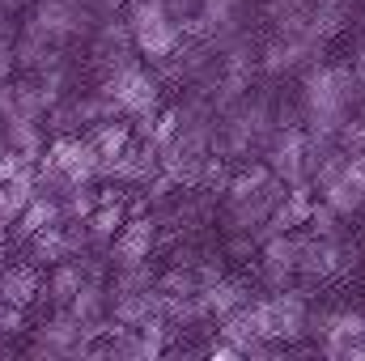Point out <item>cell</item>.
<instances>
[{
  "instance_id": "cell-1",
  "label": "cell",
  "mask_w": 365,
  "mask_h": 361,
  "mask_svg": "<svg viewBox=\"0 0 365 361\" xmlns=\"http://www.w3.org/2000/svg\"><path fill=\"white\" fill-rule=\"evenodd\" d=\"M361 102V81L353 64H310L302 77V123L314 136L340 141L344 123Z\"/></svg>"
},
{
  "instance_id": "cell-2",
  "label": "cell",
  "mask_w": 365,
  "mask_h": 361,
  "mask_svg": "<svg viewBox=\"0 0 365 361\" xmlns=\"http://www.w3.org/2000/svg\"><path fill=\"white\" fill-rule=\"evenodd\" d=\"M132 43L149 64H166L182 47V21L170 13L166 0H128Z\"/></svg>"
},
{
  "instance_id": "cell-3",
  "label": "cell",
  "mask_w": 365,
  "mask_h": 361,
  "mask_svg": "<svg viewBox=\"0 0 365 361\" xmlns=\"http://www.w3.org/2000/svg\"><path fill=\"white\" fill-rule=\"evenodd\" d=\"M140 60H145V56L115 60V64H106V77H102V93H106V98L115 102V111L128 115V119L162 111V81H158Z\"/></svg>"
},
{
  "instance_id": "cell-4",
  "label": "cell",
  "mask_w": 365,
  "mask_h": 361,
  "mask_svg": "<svg viewBox=\"0 0 365 361\" xmlns=\"http://www.w3.org/2000/svg\"><path fill=\"white\" fill-rule=\"evenodd\" d=\"M255 306H259L264 340H272V345H293V340L306 336V323H310L306 293H297V289H272V293L259 298Z\"/></svg>"
},
{
  "instance_id": "cell-5",
  "label": "cell",
  "mask_w": 365,
  "mask_h": 361,
  "mask_svg": "<svg viewBox=\"0 0 365 361\" xmlns=\"http://www.w3.org/2000/svg\"><path fill=\"white\" fill-rule=\"evenodd\" d=\"M93 17H102V13L93 9V0H34L26 26H34L38 34H47L51 43L64 47V43H73L77 34L90 30Z\"/></svg>"
},
{
  "instance_id": "cell-6",
  "label": "cell",
  "mask_w": 365,
  "mask_h": 361,
  "mask_svg": "<svg viewBox=\"0 0 365 361\" xmlns=\"http://www.w3.org/2000/svg\"><path fill=\"white\" fill-rule=\"evenodd\" d=\"M64 179L73 183V187H81V183H98L102 179V158H98V149L90 145V136H77V132H60L51 145H47V153H43Z\"/></svg>"
},
{
  "instance_id": "cell-7",
  "label": "cell",
  "mask_w": 365,
  "mask_h": 361,
  "mask_svg": "<svg viewBox=\"0 0 365 361\" xmlns=\"http://www.w3.org/2000/svg\"><path fill=\"white\" fill-rule=\"evenodd\" d=\"M268 166H272V175L280 183H306L310 179V149H306V123L297 128V123H280L272 132V141H268V158H264Z\"/></svg>"
},
{
  "instance_id": "cell-8",
  "label": "cell",
  "mask_w": 365,
  "mask_h": 361,
  "mask_svg": "<svg viewBox=\"0 0 365 361\" xmlns=\"http://www.w3.org/2000/svg\"><path fill=\"white\" fill-rule=\"evenodd\" d=\"M259 264H264V280L272 289H293V280L302 276V234H272L259 243Z\"/></svg>"
},
{
  "instance_id": "cell-9",
  "label": "cell",
  "mask_w": 365,
  "mask_h": 361,
  "mask_svg": "<svg viewBox=\"0 0 365 361\" xmlns=\"http://www.w3.org/2000/svg\"><path fill=\"white\" fill-rule=\"evenodd\" d=\"M153 247H158V217L136 213V217L123 221V230H119L115 243L106 247V260H110V268L140 264V260H153Z\"/></svg>"
},
{
  "instance_id": "cell-10",
  "label": "cell",
  "mask_w": 365,
  "mask_h": 361,
  "mask_svg": "<svg viewBox=\"0 0 365 361\" xmlns=\"http://www.w3.org/2000/svg\"><path fill=\"white\" fill-rule=\"evenodd\" d=\"M349 268V247L344 238H327V234H302V280H331Z\"/></svg>"
},
{
  "instance_id": "cell-11",
  "label": "cell",
  "mask_w": 365,
  "mask_h": 361,
  "mask_svg": "<svg viewBox=\"0 0 365 361\" xmlns=\"http://www.w3.org/2000/svg\"><path fill=\"white\" fill-rule=\"evenodd\" d=\"M51 115L43 90L34 86V77H21V81H0V123H43Z\"/></svg>"
},
{
  "instance_id": "cell-12",
  "label": "cell",
  "mask_w": 365,
  "mask_h": 361,
  "mask_svg": "<svg viewBox=\"0 0 365 361\" xmlns=\"http://www.w3.org/2000/svg\"><path fill=\"white\" fill-rule=\"evenodd\" d=\"M77 345H81V319L73 310H56L51 319L34 327L30 353L34 357H77Z\"/></svg>"
},
{
  "instance_id": "cell-13",
  "label": "cell",
  "mask_w": 365,
  "mask_h": 361,
  "mask_svg": "<svg viewBox=\"0 0 365 361\" xmlns=\"http://www.w3.org/2000/svg\"><path fill=\"white\" fill-rule=\"evenodd\" d=\"M86 276H90V268H86L81 260H60V264H51L47 280H43V298H47V306L68 310V302L77 298V289L86 285Z\"/></svg>"
},
{
  "instance_id": "cell-14",
  "label": "cell",
  "mask_w": 365,
  "mask_h": 361,
  "mask_svg": "<svg viewBox=\"0 0 365 361\" xmlns=\"http://www.w3.org/2000/svg\"><path fill=\"white\" fill-rule=\"evenodd\" d=\"M200 298H204V310H208V319H225V315H234L238 306H247L251 302V289L238 280V276H221V280H212V285H204L200 289Z\"/></svg>"
},
{
  "instance_id": "cell-15",
  "label": "cell",
  "mask_w": 365,
  "mask_h": 361,
  "mask_svg": "<svg viewBox=\"0 0 365 361\" xmlns=\"http://www.w3.org/2000/svg\"><path fill=\"white\" fill-rule=\"evenodd\" d=\"M43 298V276L34 264H17V268H0V302L13 306H34Z\"/></svg>"
},
{
  "instance_id": "cell-16",
  "label": "cell",
  "mask_w": 365,
  "mask_h": 361,
  "mask_svg": "<svg viewBox=\"0 0 365 361\" xmlns=\"http://www.w3.org/2000/svg\"><path fill=\"white\" fill-rule=\"evenodd\" d=\"M51 225H64V208H60V200L56 195H34L30 200V208L13 221V238H34V234H43V230H51Z\"/></svg>"
},
{
  "instance_id": "cell-17",
  "label": "cell",
  "mask_w": 365,
  "mask_h": 361,
  "mask_svg": "<svg viewBox=\"0 0 365 361\" xmlns=\"http://www.w3.org/2000/svg\"><path fill=\"white\" fill-rule=\"evenodd\" d=\"M132 213H128V204H98L90 213V234H93V247H110L115 243V234L123 230V221H128Z\"/></svg>"
},
{
  "instance_id": "cell-18",
  "label": "cell",
  "mask_w": 365,
  "mask_h": 361,
  "mask_svg": "<svg viewBox=\"0 0 365 361\" xmlns=\"http://www.w3.org/2000/svg\"><path fill=\"white\" fill-rule=\"evenodd\" d=\"M26 247H30V260H38V264H47V268H51V264H60V260H73L64 225H51V230H43V234L26 238Z\"/></svg>"
},
{
  "instance_id": "cell-19",
  "label": "cell",
  "mask_w": 365,
  "mask_h": 361,
  "mask_svg": "<svg viewBox=\"0 0 365 361\" xmlns=\"http://www.w3.org/2000/svg\"><path fill=\"white\" fill-rule=\"evenodd\" d=\"M0 132H4V141H9L17 153H26L30 162H38V158L47 153V132H43V123H0Z\"/></svg>"
},
{
  "instance_id": "cell-20",
  "label": "cell",
  "mask_w": 365,
  "mask_h": 361,
  "mask_svg": "<svg viewBox=\"0 0 365 361\" xmlns=\"http://www.w3.org/2000/svg\"><path fill=\"white\" fill-rule=\"evenodd\" d=\"M310 4L314 0H268V13H272V21L280 30H306Z\"/></svg>"
},
{
  "instance_id": "cell-21",
  "label": "cell",
  "mask_w": 365,
  "mask_h": 361,
  "mask_svg": "<svg viewBox=\"0 0 365 361\" xmlns=\"http://www.w3.org/2000/svg\"><path fill=\"white\" fill-rule=\"evenodd\" d=\"M21 327H26V306L0 302V336H17Z\"/></svg>"
},
{
  "instance_id": "cell-22",
  "label": "cell",
  "mask_w": 365,
  "mask_h": 361,
  "mask_svg": "<svg viewBox=\"0 0 365 361\" xmlns=\"http://www.w3.org/2000/svg\"><path fill=\"white\" fill-rule=\"evenodd\" d=\"M353 73H357V81H361V90H365V43L357 47V56H353Z\"/></svg>"
},
{
  "instance_id": "cell-23",
  "label": "cell",
  "mask_w": 365,
  "mask_h": 361,
  "mask_svg": "<svg viewBox=\"0 0 365 361\" xmlns=\"http://www.w3.org/2000/svg\"><path fill=\"white\" fill-rule=\"evenodd\" d=\"M123 4H128V0H93V9H98L102 17H106V13H119Z\"/></svg>"
},
{
  "instance_id": "cell-24",
  "label": "cell",
  "mask_w": 365,
  "mask_h": 361,
  "mask_svg": "<svg viewBox=\"0 0 365 361\" xmlns=\"http://www.w3.org/2000/svg\"><path fill=\"white\" fill-rule=\"evenodd\" d=\"M21 4H34V0H0V13H17Z\"/></svg>"
},
{
  "instance_id": "cell-25",
  "label": "cell",
  "mask_w": 365,
  "mask_h": 361,
  "mask_svg": "<svg viewBox=\"0 0 365 361\" xmlns=\"http://www.w3.org/2000/svg\"><path fill=\"white\" fill-rule=\"evenodd\" d=\"M361 26H365V9H361Z\"/></svg>"
},
{
  "instance_id": "cell-26",
  "label": "cell",
  "mask_w": 365,
  "mask_h": 361,
  "mask_svg": "<svg viewBox=\"0 0 365 361\" xmlns=\"http://www.w3.org/2000/svg\"><path fill=\"white\" fill-rule=\"evenodd\" d=\"M0 145H4V132H0Z\"/></svg>"
}]
</instances>
